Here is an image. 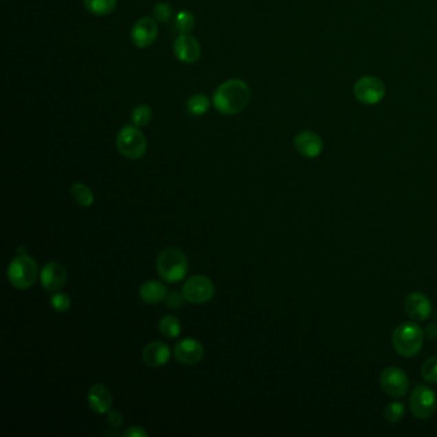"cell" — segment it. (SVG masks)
<instances>
[{
	"instance_id": "25",
	"label": "cell",
	"mask_w": 437,
	"mask_h": 437,
	"mask_svg": "<svg viewBox=\"0 0 437 437\" xmlns=\"http://www.w3.org/2000/svg\"><path fill=\"white\" fill-rule=\"evenodd\" d=\"M404 413H405L404 405L399 401H395V403L388 404V407L383 410V417L390 423H396L403 419Z\"/></svg>"
},
{
	"instance_id": "26",
	"label": "cell",
	"mask_w": 437,
	"mask_h": 437,
	"mask_svg": "<svg viewBox=\"0 0 437 437\" xmlns=\"http://www.w3.org/2000/svg\"><path fill=\"white\" fill-rule=\"evenodd\" d=\"M50 305L58 313H65L71 308V299L65 293L57 291L50 298Z\"/></svg>"
},
{
	"instance_id": "5",
	"label": "cell",
	"mask_w": 437,
	"mask_h": 437,
	"mask_svg": "<svg viewBox=\"0 0 437 437\" xmlns=\"http://www.w3.org/2000/svg\"><path fill=\"white\" fill-rule=\"evenodd\" d=\"M8 280L10 285L16 289L26 290L36 282L38 277V267L34 258L26 254L17 256L8 267Z\"/></svg>"
},
{
	"instance_id": "23",
	"label": "cell",
	"mask_w": 437,
	"mask_h": 437,
	"mask_svg": "<svg viewBox=\"0 0 437 437\" xmlns=\"http://www.w3.org/2000/svg\"><path fill=\"white\" fill-rule=\"evenodd\" d=\"M153 118L152 108L149 105L140 104L135 107L131 112V122L136 127H145L150 124Z\"/></svg>"
},
{
	"instance_id": "24",
	"label": "cell",
	"mask_w": 437,
	"mask_h": 437,
	"mask_svg": "<svg viewBox=\"0 0 437 437\" xmlns=\"http://www.w3.org/2000/svg\"><path fill=\"white\" fill-rule=\"evenodd\" d=\"M159 331L166 337L175 339V337L180 336V321L176 317H173V315H166V317H163L161 322H159Z\"/></svg>"
},
{
	"instance_id": "3",
	"label": "cell",
	"mask_w": 437,
	"mask_h": 437,
	"mask_svg": "<svg viewBox=\"0 0 437 437\" xmlns=\"http://www.w3.org/2000/svg\"><path fill=\"white\" fill-rule=\"evenodd\" d=\"M425 335L418 324L405 322L395 328L392 333V345L396 352L404 358H412L418 354Z\"/></svg>"
},
{
	"instance_id": "17",
	"label": "cell",
	"mask_w": 437,
	"mask_h": 437,
	"mask_svg": "<svg viewBox=\"0 0 437 437\" xmlns=\"http://www.w3.org/2000/svg\"><path fill=\"white\" fill-rule=\"evenodd\" d=\"M171 358V350L163 341L149 342L143 350V359L149 367H162Z\"/></svg>"
},
{
	"instance_id": "2",
	"label": "cell",
	"mask_w": 437,
	"mask_h": 437,
	"mask_svg": "<svg viewBox=\"0 0 437 437\" xmlns=\"http://www.w3.org/2000/svg\"><path fill=\"white\" fill-rule=\"evenodd\" d=\"M188 258L181 250L175 247L164 249L157 260L158 275L168 284L180 282L181 280H183L188 273Z\"/></svg>"
},
{
	"instance_id": "28",
	"label": "cell",
	"mask_w": 437,
	"mask_h": 437,
	"mask_svg": "<svg viewBox=\"0 0 437 437\" xmlns=\"http://www.w3.org/2000/svg\"><path fill=\"white\" fill-rule=\"evenodd\" d=\"M422 376L429 383H437V355L429 358L422 367Z\"/></svg>"
},
{
	"instance_id": "14",
	"label": "cell",
	"mask_w": 437,
	"mask_h": 437,
	"mask_svg": "<svg viewBox=\"0 0 437 437\" xmlns=\"http://www.w3.org/2000/svg\"><path fill=\"white\" fill-rule=\"evenodd\" d=\"M175 357L182 364H186V366L197 364L204 357V346L201 345V342L195 339L181 340L175 346Z\"/></svg>"
},
{
	"instance_id": "18",
	"label": "cell",
	"mask_w": 437,
	"mask_h": 437,
	"mask_svg": "<svg viewBox=\"0 0 437 437\" xmlns=\"http://www.w3.org/2000/svg\"><path fill=\"white\" fill-rule=\"evenodd\" d=\"M140 298L146 304H158L167 298V289L159 281H146L140 287Z\"/></svg>"
},
{
	"instance_id": "22",
	"label": "cell",
	"mask_w": 437,
	"mask_h": 437,
	"mask_svg": "<svg viewBox=\"0 0 437 437\" xmlns=\"http://www.w3.org/2000/svg\"><path fill=\"white\" fill-rule=\"evenodd\" d=\"M210 100L203 94H194L188 100V111L192 115L200 117L210 111Z\"/></svg>"
},
{
	"instance_id": "9",
	"label": "cell",
	"mask_w": 437,
	"mask_h": 437,
	"mask_svg": "<svg viewBox=\"0 0 437 437\" xmlns=\"http://www.w3.org/2000/svg\"><path fill=\"white\" fill-rule=\"evenodd\" d=\"M380 385L390 396L401 398L408 392V376L398 367H389L381 372Z\"/></svg>"
},
{
	"instance_id": "10",
	"label": "cell",
	"mask_w": 437,
	"mask_h": 437,
	"mask_svg": "<svg viewBox=\"0 0 437 437\" xmlns=\"http://www.w3.org/2000/svg\"><path fill=\"white\" fill-rule=\"evenodd\" d=\"M158 36V23L152 17H142L131 29V41L137 48H149Z\"/></svg>"
},
{
	"instance_id": "6",
	"label": "cell",
	"mask_w": 437,
	"mask_h": 437,
	"mask_svg": "<svg viewBox=\"0 0 437 437\" xmlns=\"http://www.w3.org/2000/svg\"><path fill=\"white\" fill-rule=\"evenodd\" d=\"M352 91L361 104L374 105L385 98L386 87L379 77L363 76L354 84Z\"/></svg>"
},
{
	"instance_id": "29",
	"label": "cell",
	"mask_w": 437,
	"mask_h": 437,
	"mask_svg": "<svg viewBox=\"0 0 437 437\" xmlns=\"http://www.w3.org/2000/svg\"><path fill=\"white\" fill-rule=\"evenodd\" d=\"M183 300H186L183 294L177 293V291H173L171 294L167 295V298H166V304H167L168 308H171V309H179V308H181V306L183 305Z\"/></svg>"
},
{
	"instance_id": "31",
	"label": "cell",
	"mask_w": 437,
	"mask_h": 437,
	"mask_svg": "<svg viewBox=\"0 0 437 437\" xmlns=\"http://www.w3.org/2000/svg\"><path fill=\"white\" fill-rule=\"evenodd\" d=\"M126 437H148V432L139 426L128 428L124 434Z\"/></svg>"
},
{
	"instance_id": "1",
	"label": "cell",
	"mask_w": 437,
	"mask_h": 437,
	"mask_svg": "<svg viewBox=\"0 0 437 437\" xmlns=\"http://www.w3.org/2000/svg\"><path fill=\"white\" fill-rule=\"evenodd\" d=\"M250 100V89L245 81L232 78L225 81L214 90L212 104L225 115H235L243 112Z\"/></svg>"
},
{
	"instance_id": "12",
	"label": "cell",
	"mask_w": 437,
	"mask_h": 437,
	"mask_svg": "<svg viewBox=\"0 0 437 437\" xmlns=\"http://www.w3.org/2000/svg\"><path fill=\"white\" fill-rule=\"evenodd\" d=\"M41 285L50 293H57L67 282V271L59 262H48L40 273Z\"/></svg>"
},
{
	"instance_id": "27",
	"label": "cell",
	"mask_w": 437,
	"mask_h": 437,
	"mask_svg": "<svg viewBox=\"0 0 437 437\" xmlns=\"http://www.w3.org/2000/svg\"><path fill=\"white\" fill-rule=\"evenodd\" d=\"M153 13H154V17L157 19V21L162 22V23H168L172 19L173 16V10L172 7L168 3H157L153 8Z\"/></svg>"
},
{
	"instance_id": "15",
	"label": "cell",
	"mask_w": 437,
	"mask_h": 437,
	"mask_svg": "<svg viewBox=\"0 0 437 437\" xmlns=\"http://www.w3.org/2000/svg\"><path fill=\"white\" fill-rule=\"evenodd\" d=\"M404 311L414 321H426L432 313V306L426 295L422 293H412L405 298Z\"/></svg>"
},
{
	"instance_id": "11",
	"label": "cell",
	"mask_w": 437,
	"mask_h": 437,
	"mask_svg": "<svg viewBox=\"0 0 437 437\" xmlns=\"http://www.w3.org/2000/svg\"><path fill=\"white\" fill-rule=\"evenodd\" d=\"M173 53L176 58L186 65L198 62L201 56L199 41L189 34H182L173 41Z\"/></svg>"
},
{
	"instance_id": "8",
	"label": "cell",
	"mask_w": 437,
	"mask_h": 437,
	"mask_svg": "<svg viewBox=\"0 0 437 437\" xmlns=\"http://www.w3.org/2000/svg\"><path fill=\"white\" fill-rule=\"evenodd\" d=\"M185 299L192 304H203L210 302L214 295V285L205 276H192L186 280L182 287Z\"/></svg>"
},
{
	"instance_id": "21",
	"label": "cell",
	"mask_w": 437,
	"mask_h": 437,
	"mask_svg": "<svg viewBox=\"0 0 437 437\" xmlns=\"http://www.w3.org/2000/svg\"><path fill=\"white\" fill-rule=\"evenodd\" d=\"M195 26V17L190 10H182L175 17V30L182 35L189 34Z\"/></svg>"
},
{
	"instance_id": "4",
	"label": "cell",
	"mask_w": 437,
	"mask_h": 437,
	"mask_svg": "<svg viewBox=\"0 0 437 437\" xmlns=\"http://www.w3.org/2000/svg\"><path fill=\"white\" fill-rule=\"evenodd\" d=\"M115 144L118 152L131 161L143 158L148 149V143L144 133L135 124L124 126L117 133Z\"/></svg>"
},
{
	"instance_id": "20",
	"label": "cell",
	"mask_w": 437,
	"mask_h": 437,
	"mask_svg": "<svg viewBox=\"0 0 437 437\" xmlns=\"http://www.w3.org/2000/svg\"><path fill=\"white\" fill-rule=\"evenodd\" d=\"M71 195L80 207H90L94 204V194L84 183H75L71 188Z\"/></svg>"
},
{
	"instance_id": "16",
	"label": "cell",
	"mask_w": 437,
	"mask_h": 437,
	"mask_svg": "<svg viewBox=\"0 0 437 437\" xmlns=\"http://www.w3.org/2000/svg\"><path fill=\"white\" fill-rule=\"evenodd\" d=\"M87 401H89V407L93 412H96L98 414H104L112 408L113 396L107 386L102 383H96L89 390Z\"/></svg>"
},
{
	"instance_id": "7",
	"label": "cell",
	"mask_w": 437,
	"mask_h": 437,
	"mask_svg": "<svg viewBox=\"0 0 437 437\" xmlns=\"http://www.w3.org/2000/svg\"><path fill=\"white\" fill-rule=\"evenodd\" d=\"M409 407L414 417L418 419L429 418L436 412V394L427 386L419 385L418 388L413 390L410 395Z\"/></svg>"
},
{
	"instance_id": "30",
	"label": "cell",
	"mask_w": 437,
	"mask_h": 437,
	"mask_svg": "<svg viewBox=\"0 0 437 437\" xmlns=\"http://www.w3.org/2000/svg\"><path fill=\"white\" fill-rule=\"evenodd\" d=\"M108 423L112 428L121 427V425L124 423V416L117 412V410H109L108 413Z\"/></svg>"
},
{
	"instance_id": "13",
	"label": "cell",
	"mask_w": 437,
	"mask_h": 437,
	"mask_svg": "<svg viewBox=\"0 0 437 437\" xmlns=\"http://www.w3.org/2000/svg\"><path fill=\"white\" fill-rule=\"evenodd\" d=\"M294 146L296 152L305 158H317L324 152V144L320 135L302 131L295 136Z\"/></svg>"
},
{
	"instance_id": "32",
	"label": "cell",
	"mask_w": 437,
	"mask_h": 437,
	"mask_svg": "<svg viewBox=\"0 0 437 437\" xmlns=\"http://www.w3.org/2000/svg\"><path fill=\"white\" fill-rule=\"evenodd\" d=\"M17 251H19V256H22V254H25V247H19V250H17Z\"/></svg>"
},
{
	"instance_id": "19",
	"label": "cell",
	"mask_w": 437,
	"mask_h": 437,
	"mask_svg": "<svg viewBox=\"0 0 437 437\" xmlns=\"http://www.w3.org/2000/svg\"><path fill=\"white\" fill-rule=\"evenodd\" d=\"M86 10L96 16H108L113 13L117 0H84Z\"/></svg>"
}]
</instances>
